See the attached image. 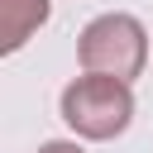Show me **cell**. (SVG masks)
Listing matches in <instances>:
<instances>
[{
	"instance_id": "obj_1",
	"label": "cell",
	"mask_w": 153,
	"mask_h": 153,
	"mask_svg": "<svg viewBox=\"0 0 153 153\" xmlns=\"http://www.w3.org/2000/svg\"><path fill=\"white\" fill-rule=\"evenodd\" d=\"M67 129L76 139H91V143H105V139H120L134 120V91L129 81L120 76H96V72H81L62 86V100H57Z\"/></svg>"
},
{
	"instance_id": "obj_2",
	"label": "cell",
	"mask_w": 153,
	"mask_h": 153,
	"mask_svg": "<svg viewBox=\"0 0 153 153\" xmlns=\"http://www.w3.org/2000/svg\"><path fill=\"white\" fill-rule=\"evenodd\" d=\"M76 62H81V72L134 81L148 62V33L134 14H120V10L96 14L76 38Z\"/></svg>"
},
{
	"instance_id": "obj_3",
	"label": "cell",
	"mask_w": 153,
	"mask_h": 153,
	"mask_svg": "<svg viewBox=\"0 0 153 153\" xmlns=\"http://www.w3.org/2000/svg\"><path fill=\"white\" fill-rule=\"evenodd\" d=\"M48 24V0H0V53H19Z\"/></svg>"
},
{
	"instance_id": "obj_4",
	"label": "cell",
	"mask_w": 153,
	"mask_h": 153,
	"mask_svg": "<svg viewBox=\"0 0 153 153\" xmlns=\"http://www.w3.org/2000/svg\"><path fill=\"white\" fill-rule=\"evenodd\" d=\"M38 153H86V148H81V143H72V139H48Z\"/></svg>"
}]
</instances>
